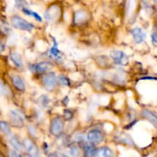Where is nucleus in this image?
I'll list each match as a JSON object with an SVG mask.
<instances>
[{"instance_id":"1","label":"nucleus","mask_w":157,"mask_h":157,"mask_svg":"<svg viewBox=\"0 0 157 157\" xmlns=\"http://www.w3.org/2000/svg\"><path fill=\"white\" fill-rule=\"evenodd\" d=\"M11 23L15 29L22 31H32L34 29V25L18 15H13L11 18Z\"/></svg>"},{"instance_id":"2","label":"nucleus","mask_w":157,"mask_h":157,"mask_svg":"<svg viewBox=\"0 0 157 157\" xmlns=\"http://www.w3.org/2000/svg\"><path fill=\"white\" fill-rule=\"evenodd\" d=\"M104 140V133L98 129L90 130L87 134V140L92 145H98V144H101Z\"/></svg>"},{"instance_id":"3","label":"nucleus","mask_w":157,"mask_h":157,"mask_svg":"<svg viewBox=\"0 0 157 157\" xmlns=\"http://www.w3.org/2000/svg\"><path fill=\"white\" fill-rule=\"evenodd\" d=\"M9 120L11 124L14 127L21 128L24 126V117L19 110H11L9 113Z\"/></svg>"},{"instance_id":"4","label":"nucleus","mask_w":157,"mask_h":157,"mask_svg":"<svg viewBox=\"0 0 157 157\" xmlns=\"http://www.w3.org/2000/svg\"><path fill=\"white\" fill-rule=\"evenodd\" d=\"M64 130V121L61 117H55L52 120L50 126V132L53 136H58Z\"/></svg>"},{"instance_id":"5","label":"nucleus","mask_w":157,"mask_h":157,"mask_svg":"<svg viewBox=\"0 0 157 157\" xmlns=\"http://www.w3.org/2000/svg\"><path fill=\"white\" fill-rule=\"evenodd\" d=\"M43 84L45 89L49 91H52L55 89L57 86V77L55 73H48L46 74L44 77H43Z\"/></svg>"},{"instance_id":"6","label":"nucleus","mask_w":157,"mask_h":157,"mask_svg":"<svg viewBox=\"0 0 157 157\" xmlns=\"http://www.w3.org/2000/svg\"><path fill=\"white\" fill-rule=\"evenodd\" d=\"M23 148L25 149L27 153L30 155L31 157H38L39 156V150L36 144L29 138H25L22 141Z\"/></svg>"},{"instance_id":"7","label":"nucleus","mask_w":157,"mask_h":157,"mask_svg":"<svg viewBox=\"0 0 157 157\" xmlns=\"http://www.w3.org/2000/svg\"><path fill=\"white\" fill-rule=\"evenodd\" d=\"M110 56L113 58L114 63L120 65H127L129 62L127 55L124 52L118 50H113L110 52Z\"/></svg>"},{"instance_id":"8","label":"nucleus","mask_w":157,"mask_h":157,"mask_svg":"<svg viewBox=\"0 0 157 157\" xmlns=\"http://www.w3.org/2000/svg\"><path fill=\"white\" fill-rule=\"evenodd\" d=\"M133 39L136 44H140L147 38V34L140 28H135L131 31Z\"/></svg>"},{"instance_id":"9","label":"nucleus","mask_w":157,"mask_h":157,"mask_svg":"<svg viewBox=\"0 0 157 157\" xmlns=\"http://www.w3.org/2000/svg\"><path fill=\"white\" fill-rule=\"evenodd\" d=\"M11 80H12V84L17 90H20V91H24L25 90V84L21 77H20L19 75H12L11 76Z\"/></svg>"},{"instance_id":"10","label":"nucleus","mask_w":157,"mask_h":157,"mask_svg":"<svg viewBox=\"0 0 157 157\" xmlns=\"http://www.w3.org/2000/svg\"><path fill=\"white\" fill-rule=\"evenodd\" d=\"M94 157H114V153L109 147H101V148L95 150Z\"/></svg>"},{"instance_id":"11","label":"nucleus","mask_w":157,"mask_h":157,"mask_svg":"<svg viewBox=\"0 0 157 157\" xmlns=\"http://www.w3.org/2000/svg\"><path fill=\"white\" fill-rule=\"evenodd\" d=\"M60 15V9L58 6H52L47 9L45 12V17L48 20H55L58 18Z\"/></svg>"},{"instance_id":"12","label":"nucleus","mask_w":157,"mask_h":157,"mask_svg":"<svg viewBox=\"0 0 157 157\" xmlns=\"http://www.w3.org/2000/svg\"><path fill=\"white\" fill-rule=\"evenodd\" d=\"M52 67V64L49 62H41L35 64L32 66V69L35 72H38V73H42V72L48 71L50 70Z\"/></svg>"},{"instance_id":"13","label":"nucleus","mask_w":157,"mask_h":157,"mask_svg":"<svg viewBox=\"0 0 157 157\" xmlns=\"http://www.w3.org/2000/svg\"><path fill=\"white\" fill-rule=\"evenodd\" d=\"M142 115L144 118L150 121L154 127H157V116L154 113L149 110H144L142 111Z\"/></svg>"},{"instance_id":"14","label":"nucleus","mask_w":157,"mask_h":157,"mask_svg":"<svg viewBox=\"0 0 157 157\" xmlns=\"http://www.w3.org/2000/svg\"><path fill=\"white\" fill-rule=\"evenodd\" d=\"M9 144L10 145L13 147L14 150L15 151H21L23 149V145L22 143H21L18 140V137H16L15 136H12L9 139Z\"/></svg>"},{"instance_id":"15","label":"nucleus","mask_w":157,"mask_h":157,"mask_svg":"<svg viewBox=\"0 0 157 157\" xmlns=\"http://www.w3.org/2000/svg\"><path fill=\"white\" fill-rule=\"evenodd\" d=\"M10 59L12 61L14 64L15 66L18 67H21L23 66V61L22 58L20 56L19 54H18L17 52H12L10 53Z\"/></svg>"},{"instance_id":"16","label":"nucleus","mask_w":157,"mask_h":157,"mask_svg":"<svg viewBox=\"0 0 157 157\" xmlns=\"http://www.w3.org/2000/svg\"><path fill=\"white\" fill-rule=\"evenodd\" d=\"M87 19V14L84 11H78L75 15V22L76 24H81Z\"/></svg>"},{"instance_id":"17","label":"nucleus","mask_w":157,"mask_h":157,"mask_svg":"<svg viewBox=\"0 0 157 157\" xmlns=\"http://www.w3.org/2000/svg\"><path fill=\"white\" fill-rule=\"evenodd\" d=\"M22 12H24L25 15H29V16H32L35 20H36V21H39V22L42 21V18H41V17L36 12H34V11L31 10V9H26V8H23Z\"/></svg>"},{"instance_id":"18","label":"nucleus","mask_w":157,"mask_h":157,"mask_svg":"<svg viewBox=\"0 0 157 157\" xmlns=\"http://www.w3.org/2000/svg\"><path fill=\"white\" fill-rule=\"evenodd\" d=\"M0 129L6 136H11V130L9 124L5 121H0Z\"/></svg>"},{"instance_id":"19","label":"nucleus","mask_w":157,"mask_h":157,"mask_svg":"<svg viewBox=\"0 0 157 157\" xmlns=\"http://www.w3.org/2000/svg\"><path fill=\"white\" fill-rule=\"evenodd\" d=\"M9 94H10V90H9V87L4 83L0 81V95L1 96H8Z\"/></svg>"},{"instance_id":"20","label":"nucleus","mask_w":157,"mask_h":157,"mask_svg":"<svg viewBox=\"0 0 157 157\" xmlns=\"http://www.w3.org/2000/svg\"><path fill=\"white\" fill-rule=\"evenodd\" d=\"M95 150L93 148L91 145H87L85 147V157H94V156Z\"/></svg>"},{"instance_id":"21","label":"nucleus","mask_w":157,"mask_h":157,"mask_svg":"<svg viewBox=\"0 0 157 157\" xmlns=\"http://www.w3.org/2000/svg\"><path fill=\"white\" fill-rule=\"evenodd\" d=\"M69 155L71 157H79L81 155L79 149L77 148L76 147H71L69 150Z\"/></svg>"},{"instance_id":"22","label":"nucleus","mask_w":157,"mask_h":157,"mask_svg":"<svg viewBox=\"0 0 157 157\" xmlns=\"http://www.w3.org/2000/svg\"><path fill=\"white\" fill-rule=\"evenodd\" d=\"M50 54L55 58H58L60 57V52L58 49L57 45H53V47L52 48L50 51Z\"/></svg>"},{"instance_id":"23","label":"nucleus","mask_w":157,"mask_h":157,"mask_svg":"<svg viewBox=\"0 0 157 157\" xmlns=\"http://www.w3.org/2000/svg\"><path fill=\"white\" fill-rule=\"evenodd\" d=\"M59 82L61 85L64 86H69L70 85V81L67 78H66L65 76H63V75H61L59 76Z\"/></svg>"},{"instance_id":"24","label":"nucleus","mask_w":157,"mask_h":157,"mask_svg":"<svg viewBox=\"0 0 157 157\" xmlns=\"http://www.w3.org/2000/svg\"><path fill=\"white\" fill-rule=\"evenodd\" d=\"M151 40L153 45L157 46V29H153L151 34Z\"/></svg>"},{"instance_id":"25","label":"nucleus","mask_w":157,"mask_h":157,"mask_svg":"<svg viewBox=\"0 0 157 157\" xmlns=\"http://www.w3.org/2000/svg\"><path fill=\"white\" fill-rule=\"evenodd\" d=\"M9 156H10V157H21L20 156V155L18 154L16 151H14V150L10 151V153H9Z\"/></svg>"},{"instance_id":"26","label":"nucleus","mask_w":157,"mask_h":157,"mask_svg":"<svg viewBox=\"0 0 157 157\" xmlns=\"http://www.w3.org/2000/svg\"><path fill=\"white\" fill-rule=\"evenodd\" d=\"M5 51V45L2 43V40L0 39V52H2Z\"/></svg>"},{"instance_id":"27","label":"nucleus","mask_w":157,"mask_h":157,"mask_svg":"<svg viewBox=\"0 0 157 157\" xmlns=\"http://www.w3.org/2000/svg\"><path fill=\"white\" fill-rule=\"evenodd\" d=\"M49 157H57V156H55V155H51V156H49Z\"/></svg>"},{"instance_id":"28","label":"nucleus","mask_w":157,"mask_h":157,"mask_svg":"<svg viewBox=\"0 0 157 157\" xmlns=\"http://www.w3.org/2000/svg\"><path fill=\"white\" fill-rule=\"evenodd\" d=\"M0 157H1V156H0Z\"/></svg>"}]
</instances>
